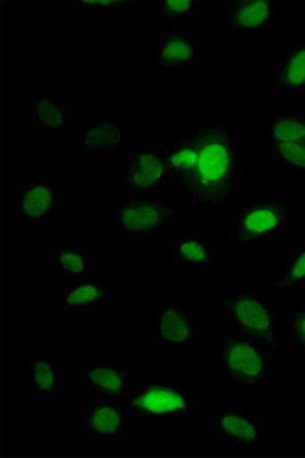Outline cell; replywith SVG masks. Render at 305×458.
Wrapping results in <instances>:
<instances>
[{"label":"cell","mask_w":305,"mask_h":458,"mask_svg":"<svg viewBox=\"0 0 305 458\" xmlns=\"http://www.w3.org/2000/svg\"><path fill=\"white\" fill-rule=\"evenodd\" d=\"M275 88L287 92L305 89V41L290 43L285 55L273 67Z\"/></svg>","instance_id":"21"},{"label":"cell","mask_w":305,"mask_h":458,"mask_svg":"<svg viewBox=\"0 0 305 458\" xmlns=\"http://www.w3.org/2000/svg\"><path fill=\"white\" fill-rule=\"evenodd\" d=\"M114 299V286H103L93 275L73 279L58 294L59 307L74 318L99 317L103 303Z\"/></svg>","instance_id":"13"},{"label":"cell","mask_w":305,"mask_h":458,"mask_svg":"<svg viewBox=\"0 0 305 458\" xmlns=\"http://www.w3.org/2000/svg\"><path fill=\"white\" fill-rule=\"evenodd\" d=\"M72 12L74 14H85V16H101V14H123L131 10L130 2H111V0H81L71 4Z\"/></svg>","instance_id":"27"},{"label":"cell","mask_w":305,"mask_h":458,"mask_svg":"<svg viewBox=\"0 0 305 458\" xmlns=\"http://www.w3.org/2000/svg\"><path fill=\"white\" fill-rule=\"evenodd\" d=\"M199 161L195 177L185 189L193 210L229 207L243 177V145L230 129L229 115H216L196 129Z\"/></svg>","instance_id":"1"},{"label":"cell","mask_w":305,"mask_h":458,"mask_svg":"<svg viewBox=\"0 0 305 458\" xmlns=\"http://www.w3.org/2000/svg\"><path fill=\"white\" fill-rule=\"evenodd\" d=\"M122 123L114 115L89 114L80 145L88 157H114L123 144Z\"/></svg>","instance_id":"17"},{"label":"cell","mask_w":305,"mask_h":458,"mask_svg":"<svg viewBox=\"0 0 305 458\" xmlns=\"http://www.w3.org/2000/svg\"><path fill=\"white\" fill-rule=\"evenodd\" d=\"M130 415L124 400L88 397L85 407L87 446L129 445Z\"/></svg>","instance_id":"6"},{"label":"cell","mask_w":305,"mask_h":458,"mask_svg":"<svg viewBox=\"0 0 305 458\" xmlns=\"http://www.w3.org/2000/svg\"><path fill=\"white\" fill-rule=\"evenodd\" d=\"M167 186L187 189L195 177L199 161V140L196 129L176 140H162Z\"/></svg>","instance_id":"16"},{"label":"cell","mask_w":305,"mask_h":458,"mask_svg":"<svg viewBox=\"0 0 305 458\" xmlns=\"http://www.w3.org/2000/svg\"><path fill=\"white\" fill-rule=\"evenodd\" d=\"M131 415L150 420L188 416V387L166 380L146 381L126 394Z\"/></svg>","instance_id":"7"},{"label":"cell","mask_w":305,"mask_h":458,"mask_svg":"<svg viewBox=\"0 0 305 458\" xmlns=\"http://www.w3.org/2000/svg\"><path fill=\"white\" fill-rule=\"evenodd\" d=\"M83 382L88 397L124 400L131 374L113 358H86Z\"/></svg>","instance_id":"14"},{"label":"cell","mask_w":305,"mask_h":458,"mask_svg":"<svg viewBox=\"0 0 305 458\" xmlns=\"http://www.w3.org/2000/svg\"><path fill=\"white\" fill-rule=\"evenodd\" d=\"M270 156L275 171L305 172V142L270 145Z\"/></svg>","instance_id":"25"},{"label":"cell","mask_w":305,"mask_h":458,"mask_svg":"<svg viewBox=\"0 0 305 458\" xmlns=\"http://www.w3.org/2000/svg\"><path fill=\"white\" fill-rule=\"evenodd\" d=\"M292 335L305 358V302L293 312L292 318Z\"/></svg>","instance_id":"28"},{"label":"cell","mask_w":305,"mask_h":458,"mask_svg":"<svg viewBox=\"0 0 305 458\" xmlns=\"http://www.w3.org/2000/svg\"><path fill=\"white\" fill-rule=\"evenodd\" d=\"M72 99H30L28 119L41 131H70L72 129Z\"/></svg>","instance_id":"20"},{"label":"cell","mask_w":305,"mask_h":458,"mask_svg":"<svg viewBox=\"0 0 305 458\" xmlns=\"http://www.w3.org/2000/svg\"><path fill=\"white\" fill-rule=\"evenodd\" d=\"M121 182L130 194H153L167 186L162 140L131 142L129 167Z\"/></svg>","instance_id":"8"},{"label":"cell","mask_w":305,"mask_h":458,"mask_svg":"<svg viewBox=\"0 0 305 458\" xmlns=\"http://www.w3.org/2000/svg\"><path fill=\"white\" fill-rule=\"evenodd\" d=\"M176 210L152 194H128L114 201V226L132 244H152L173 227Z\"/></svg>","instance_id":"4"},{"label":"cell","mask_w":305,"mask_h":458,"mask_svg":"<svg viewBox=\"0 0 305 458\" xmlns=\"http://www.w3.org/2000/svg\"><path fill=\"white\" fill-rule=\"evenodd\" d=\"M290 215L280 201L245 199L229 223L230 242L235 245L269 244L288 227Z\"/></svg>","instance_id":"5"},{"label":"cell","mask_w":305,"mask_h":458,"mask_svg":"<svg viewBox=\"0 0 305 458\" xmlns=\"http://www.w3.org/2000/svg\"><path fill=\"white\" fill-rule=\"evenodd\" d=\"M58 366L55 358H32L27 362L26 388L30 403L57 401Z\"/></svg>","instance_id":"19"},{"label":"cell","mask_w":305,"mask_h":458,"mask_svg":"<svg viewBox=\"0 0 305 458\" xmlns=\"http://www.w3.org/2000/svg\"><path fill=\"white\" fill-rule=\"evenodd\" d=\"M272 284L281 291L305 288V244L290 247L286 252L284 267L274 276Z\"/></svg>","instance_id":"22"},{"label":"cell","mask_w":305,"mask_h":458,"mask_svg":"<svg viewBox=\"0 0 305 458\" xmlns=\"http://www.w3.org/2000/svg\"><path fill=\"white\" fill-rule=\"evenodd\" d=\"M156 332L161 344L182 348L202 341V327L187 301H166L156 310Z\"/></svg>","instance_id":"11"},{"label":"cell","mask_w":305,"mask_h":458,"mask_svg":"<svg viewBox=\"0 0 305 458\" xmlns=\"http://www.w3.org/2000/svg\"><path fill=\"white\" fill-rule=\"evenodd\" d=\"M276 14L272 2L238 0L228 4V26L233 31H267L273 27Z\"/></svg>","instance_id":"18"},{"label":"cell","mask_w":305,"mask_h":458,"mask_svg":"<svg viewBox=\"0 0 305 458\" xmlns=\"http://www.w3.org/2000/svg\"><path fill=\"white\" fill-rule=\"evenodd\" d=\"M158 18L167 21H183L202 14V4L190 0H165L156 4Z\"/></svg>","instance_id":"26"},{"label":"cell","mask_w":305,"mask_h":458,"mask_svg":"<svg viewBox=\"0 0 305 458\" xmlns=\"http://www.w3.org/2000/svg\"><path fill=\"white\" fill-rule=\"evenodd\" d=\"M156 67L160 72H202V49L182 28L163 30L156 42Z\"/></svg>","instance_id":"9"},{"label":"cell","mask_w":305,"mask_h":458,"mask_svg":"<svg viewBox=\"0 0 305 458\" xmlns=\"http://www.w3.org/2000/svg\"><path fill=\"white\" fill-rule=\"evenodd\" d=\"M213 311L236 333L277 349V317L270 301L254 286H235L214 304Z\"/></svg>","instance_id":"3"},{"label":"cell","mask_w":305,"mask_h":458,"mask_svg":"<svg viewBox=\"0 0 305 458\" xmlns=\"http://www.w3.org/2000/svg\"><path fill=\"white\" fill-rule=\"evenodd\" d=\"M57 210L56 187L44 178L43 172H32L30 182L18 191L14 215L29 230H39Z\"/></svg>","instance_id":"10"},{"label":"cell","mask_w":305,"mask_h":458,"mask_svg":"<svg viewBox=\"0 0 305 458\" xmlns=\"http://www.w3.org/2000/svg\"><path fill=\"white\" fill-rule=\"evenodd\" d=\"M270 145L305 142V115L276 114L267 125Z\"/></svg>","instance_id":"23"},{"label":"cell","mask_w":305,"mask_h":458,"mask_svg":"<svg viewBox=\"0 0 305 458\" xmlns=\"http://www.w3.org/2000/svg\"><path fill=\"white\" fill-rule=\"evenodd\" d=\"M213 437L217 445L257 447L260 443L258 416L250 414L240 402L232 400L216 416Z\"/></svg>","instance_id":"12"},{"label":"cell","mask_w":305,"mask_h":458,"mask_svg":"<svg viewBox=\"0 0 305 458\" xmlns=\"http://www.w3.org/2000/svg\"><path fill=\"white\" fill-rule=\"evenodd\" d=\"M218 247L198 228L188 229L171 250V266L183 273L213 272Z\"/></svg>","instance_id":"15"},{"label":"cell","mask_w":305,"mask_h":458,"mask_svg":"<svg viewBox=\"0 0 305 458\" xmlns=\"http://www.w3.org/2000/svg\"><path fill=\"white\" fill-rule=\"evenodd\" d=\"M276 348L240 333H230L220 344L217 366L230 386L258 389L273 375Z\"/></svg>","instance_id":"2"},{"label":"cell","mask_w":305,"mask_h":458,"mask_svg":"<svg viewBox=\"0 0 305 458\" xmlns=\"http://www.w3.org/2000/svg\"><path fill=\"white\" fill-rule=\"evenodd\" d=\"M57 273L81 279L92 275L89 269L88 247L84 244L57 246Z\"/></svg>","instance_id":"24"}]
</instances>
